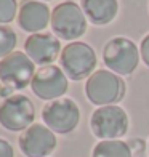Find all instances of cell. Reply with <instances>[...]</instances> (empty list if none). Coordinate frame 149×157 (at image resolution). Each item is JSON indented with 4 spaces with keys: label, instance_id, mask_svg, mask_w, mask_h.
<instances>
[{
    "label": "cell",
    "instance_id": "1",
    "mask_svg": "<svg viewBox=\"0 0 149 157\" xmlns=\"http://www.w3.org/2000/svg\"><path fill=\"white\" fill-rule=\"evenodd\" d=\"M85 95L91 104L99 108L117 104L125 96V82L109 69H98L87 78Z\"/></svg>",
    "mask_w": 149,
    "mask_h": 157
},
{
    "label": "cell",
    "instance_id": "2",
    "mask_svg": "<svg viewBox=\"0 0 149 157\" xmlns=\"http://www.w3.org/2000/svg\"><path fill=\"white\" fill-rule=\"evenodd\" d=\"M52 29L56 37L63 40H74L87 32V16L80 5L75 2H61L52 11Z\"/></svg>",
    "mask_w": 149,
    "mask_h": 157
},
{
    "label": "cell",
    "instance_id": "3",
    "mask_svg": "<svg viewBox=\"0 0 149 157\" xmlns=\"http://www.w3.org/2000/svg\"><path fill=\"white\" fill-rule=\"evenodd\" d=\"M96 53L85 42H71L61 52L59 64L61 69L71 80H82L95 72Z\"/></svg>",
    "mask_w": 149,
    "mask_h": 157
},
{
    "label": "cell",
    "instance_id": "4",
    "mask_svg": "<svg viewBox=\"0 0 149 157\" xmlns=\"http://www.w3.org/2000/svg\"><path fill=\"white\" fill-rule=\"evenodd\" d=\"M139 48L127 37H112L103 48V61L117 75H128L138 67Z\"/></svg>",
    "mask_w": 149,
    "mask_h": 157
},
{
    "label": "cell",
    "instance_id": "5",
    "mask_svg": "<svg viewBox=\"0 0 149 157\" xmlns=\"http://www.w3.org/2000/svg\"><path fill=\"white\" fill-rule=\"evenodd\" d=\"M90 128L95 136L101 141L120 140L128 132V116L117 104L101 106L91 114Z\"/></svg>",
    "mask_w": 149,
    "mask_h": 157
},
{
    "label": "cell",
    "instance_id": "6",
    "mask_svg": "<svg viewBox=\"0 0 149 157\" xmlns=\"http://www.w3.org/2000/svg\"><path fill=\"white\" fill-rule=\"evenodd\" d=\"M35 120L34 103L26 95H10L0 103V125L8 132H24Z\"/></svg>",
    "mask_w": 149,
    "mask_h": 157
},
{
    "label": "cell",
    "instance_id": "7",
    "mask_svg": "<svg viewBox=\"0 0 149 157\" xmlns=\"http://www.w3.org/2000/svg\"><path fill=\"white\" fill-rule=\"evenodd\" d=\"M44 124L58 135L74 132L80 122V109L71 98H59L50 101L42 109Z\"/></svg>",
    "mask_w": 149,
    "mask_h": 157
},
{
    "label": "cell",
    "instance_id": "8",
    "mask_svg": "<svg viewBox=\"0 0 149 157\" xmlns=\"http://www.w3.org/2000/svg\"><path fill=\"white\" fill-rule=\"evenodd\" d=\"M35 72V63L24 52H13L0 59V80L16 90L26 88L32 82Z\"/></svg>",
    "mask_w": 149,
    "mask_h": 157
},
{
    "label": "cell",
    "instance_id": "9",
    "mask_svg": "<svg viewBox=\"0 0 149 157\" xmlns=\"http://www.w3.org/2000/svg\"><path fill=\"white\" fill-rule=\"evenodd\" d=\"M31 88L37 98L45 99V101H55L66 95L69 88L67 75L58 66H53V64L44 66L37 69L31 82Z\"/></svg>",
    "mask_w": 149,
    "mask_h": 157
},
{
    "label": "cell",
    "instance_id": "10",
    "mask_svg": "<svg viewBox=\"0 0 149 157\" xmlns=\"http://www.w3.org/2000/svg\"><path fill=\"white\" fill-rule=\"evenodd\" d=\"M19 149L26 157H48L56 149V135L45 124H34L21 133Z\"/></svg>",
    "mask_w": 149,
    "mask_h": 157
},
{
    "label": "cell",
    "instance_id": "11",
    "mask_svg": "<svg viewBox=\"0 0 149 157\" xmlns=\"http://www.w3.org/2000/svg\"><path fill=\"white\" fill-rule=\"evenodd\" d=\"M24 53L39 66H50L61 56V42L55 34H31L24 42Z\"/></svg>",
    "mask_w": 149,
    "mask_h": 157
},
{
    "label": "cell",
    "instance_id": "12",
    "mask_svg": "<svg viewBox=\"0 0 149 157\" xmlns=\"http://www.w3.org/2000/svg\"><path fill=\"white\" fill-rule=\"evenodd\" d=\"M52 21V13L45 2L40 0H24L18 11V24L24 32L39 34Z\"/></svg>",
    "mask_w": 149,
    "mask_h": 157
},
{
    "label": "cell",
    "instance_id": "13",
    "mask_svg": "<svg viewBox=\"0 0 149 157\" xmlns=\"http://www.w3.org/2000/svg\"><path fill=\"white\" fill-rule=\"evenodd\" d=\"M80 6L87 19L95 26H106L112 23L119 13L117 0H82Z\"/></svg>",
    "mask_w": 149,
    "mask_h": 157
},
{
    "label": "cell",
    "instance_id": "14",
    "mask_svg": "<svg viewBox=\"0 0 149 157\" xmlns=\"http://www.w3.org/2000/svg\"><path fill=\"white\" fill-rule=\"evenodd\" d=\"M91 157H133V149L122 140H106L93 147Z\"/></svg>",
    "mask_w": 149,
    "mask_h": 157
},
{
    "label": "cell",
    "instance_id": "15",
    "mask_svg": "<svg viewBox=\"0 0 149 157\" xmlns=\"http://www.w3.org/2000/svg\"><path fill=\"white\" fill-rule=\"evenodd\" d=\"M16 42H18V37L15 31L6 24H0V59H3L13 53Z\"/></svg>",
    "mask_w": 149,
    "mask_h": 157
},
{
    "label": "cell",
    "instance_id": "16",
    "mask_svg": "<svg viewBox=\"0 0 149 157\" xmlns=\"http://www.w3.org/2000/svg\"><path fill=\"white\" fill-rule=\"evenodd\" d=\"M16 0H0V24H8L16 18Z\"/></svg>",
    "mask_w": 149,
    "mask_h": 157
},
{
    "label": "cell",
    "instance_id": "17",
    "mask_svg": "<svg viewBox=\"0 0 149 157\" xmlns=\"http://www.w3.org/2000/svg\"><path fill=\"white\" fill-rule=\"evenodd\" d=\"M139 55H141V59L144 61V64L149 67V34L141 40L139 44Z\"/></svg>",
    "mask_w": 149,
    "mask_h": 157
},
{
    "label": "cell",
    "instance_id": "18",
    "mask_svg": "<svg viewBox=\"0 0 149 157\" xmlns=\"http://www.w3.org/2000/svg\"><path fill=\"white\" fill-rule=\"evenodd\" d=\"M0 157H15L13 146L3 138H0Z\"/></svg>",
    "mask_w": 149,
    "mask_h": 157
},
{
    "label": "cell",
    "instance_id": "19",
    "mask_svg": "<svg viewBox=\"0 0 149 157\" xmlns=\"http://www.w3.org/2000/svg\"><path fill=\"white\" fill-rule=\"evenodd\" d=\"M147 152H149V143H147Z\"/></svg>",
    "mask_w": 149,
    "mask_h": 157
},
{
    "label": "cell",
    "instance_id": "20",
    "mask_svg": "<svg viewBox=\"0 0 149 157\" xmlns=\"http://www.w3.org/2000/svg\"><path fill=\"white\" fill-rule=\"evenodd\" d=\"M44 2H50V0H44Z\"/></svg>",
    "mask_w": 149,
    "mask_h": 157
}]
</instances>
